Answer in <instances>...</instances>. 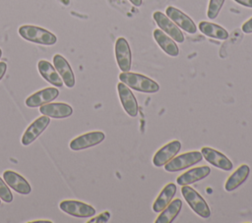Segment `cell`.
Returning a JSON list of instances; mask_svg holds the SVG:
<instances>
[{
    "mask_svg": "<svg viewBox=\"0 0 252 223\" xmlns=\"http://www.w3.org/2000/svg\"><path fill=\"white\" fill-rule=\"evenodd\" d=\"M120 82L128 87L143 93H156L159 90V85L151 78L133 72H121L118 76Z\"/></svg>",
    "mask_w": 252,
    "mask_h": 223,
    "instance_id": "1",
    "label": "cell"
},
{
    "mask_svg": "<svg viewBox=\"0 0 252 223\" xmlns=\"http://www.w3.org/2000/svg\"><path fill=\"white\" fill-rule=\"evenodd\" d=\"M18 31L21 37L32 43L49 46L57 42V37L55 34L40 27L24 25L19 28Z\"/></svg>",
    "mask_w": 252,
    "mask_h": 223,
    "instance_id": "2",
    "label": "cell"
},
{
    "mask_svg": "<svg viewBox=\"0 0 252 223\" xmlns=\"http://www.w3.org/2000/svg\"><path fill=\"white\" fill-rule=\"evenodd\" d=\"M181 194L185 201L197 215L202 218H209L211 216V209L209 204L196 190L189 187L188 185H185L181 188Z\"/></svg>",
    "mask_w": 252,
    "mask_h": 223,
    "instance_id": "3",
    "label": "cell"
},
{
    "mask_svg": "<svg viewBox=\"0 0 252 223\" xmlns=\"http://www.w3.org/2000/svg\"><path fill=\"white\" fill-rule=\"evenodd\" d=\"M202 158H203V155L200 151L198 150L188 151L180 155L174 156L171 160H169L164 165V170L167 172L181 171L195 165L196 163H199L202 160Z\"/></svg>",
    "mask_w": 252,
    "mask_h": 223,
    "instance_id": "4",
    "label": "cell"
},
{
    "mask_svg": "<svg viewBox=\"0 0 252 223\" xmlns=\"http://www.w3.org/2000/svg\"><path fill=\"white\" fill-rule=\"evenodd\" d=\"M59 207L63 212L76 218H90L95 214V209L92 205L80 200H62Z\"/></svg>",
    "mask_w": 252,
    "mask_h": 223,
    "instance_id": "5",
    "label": "cell"
},
{
    "mask_svg": "<svg viewBox=\"0 0 252 223\" xmlns=\"http://www.w3.org/2000/svg\"><path fill=\"white\" fill-rule=\"evenodd\" d=\"M153 18L158 28L164 31L167 35H169L174 41L178 43H182L185 40L183 32L179 29V28L162 12L156 11L153 14Z\"/></svg>",
    "mask_w": 252,
    "mask_h": 223,
    "instance_id": "6",
    "label": "cell"
},
{
    "mask_svg": "<svg viewBox=\"0 0 252 223\" xmlns=\"http://www.w3.org/2000/svg\"><path fill=\"white\" fill-rule=\"evenodd\" d=\"M115 58L121 72H128L132 65V53L128 41L124 37H118L114 46Z\"/></svg>",
    "mask_w": 252,
    "mask_h": 223,
    "instance_id": "7",
    "label": "cell"
},
{
    "mask_svg": "<svg viewBox=\"0 0 252 223\" xmlns=\"http://www.w3.org/2000/svg\"><path fill=\"white\" fill-rule=\"evenodd\" d=\"M104 138L105 135L100 131L89 132L72 139L69 143V147L75 151L86 149L100 143Z\"/></svg>",
    "mask_w": 252,
    "mask_h": 223,
    "instance_id": "8",
    "label": "cell"
},
{
    "mask_svg": "<svg viewBox=\"0 0 252 223\" xmlns=\"http://www.w3.org/2000/svg\"><path fill=\"white\" fill-rule=\"evenodd\" d=\"M165 15L181 29L184 31L193 34L197 31V27L194 23V21L187 16L185 13L180 11L179 9L173 7V6H168L165 9Z\"/></svg>",
    "mask_w": 252,
    "mask_h": 223,
    "instance_id": "9",
    "label": "cell"
},
{
    "mask_svg": "<svg viewBox=\"0 0 252 223\" xmlns=\"http://www.w3.org/2000/svg\"><path fill=\"white\" fill-rule=\"evenodd\" d=\"M117 91L124 111L130 117H136L138 115V102L130 87L120 82L117 84Z\"/></svg>",
    "mask_w": 252,
    "mask_h": 223,
    "instance_id": "10",
    "label": "cell"
},
{
    "mask_svg": "<svg viewBox=\"0 0 252 223\" xmlns=\"http://www.w3.org/2000/svg\"><path fill=\"white\" fill-rule=\"evenodd\" d=\"M50 124V119L48 116H41L35 119L26 130L24 133L21 142L23 145H29L32 141H34L42 133L43 131L48 127Z\"/></svg>",
    "mask_w": 252,
    "mask_h": 223,
    "instance_id": "11",
    "label": "cell"
},
{
    "mask_svg": "<svg viewBox=\"0 0 252 223\" xmlns=\"http://www.w3.org/2000/svg\"><path fill=\"white\" fill-rule=\"evenodd\" d=\"M181 149V143L179 140L174 139L161 148H159L153 157V164L156 167L164 166L169 160H171Z\"/></svg>",
    "mask_w": 252,
    "mask_h": 223,
    "instance_id": "12",
    "label": "cell"
},
{
    "mask_svg": "<svg viewBox=\"0 0 252 223\" xmlns=\"http://www.w3.org/2000/svg\"><path fill=\"white\" fill-rule=\"evenodd\" d=\"M201 153L203 157L213 166L221 169L223 171H230L232 170L233 164L232 162L221 152L219 150L209 147V146H204L201 149Z\"/></svg>",
    "mask_w": 252,
    "mask_h": 223,
    "instance_id": "13",
    "label": "cell"
},
{
    "mask_svg": "<svg viewBox=\"0 0 252 223\" xmlns=\"http://www.w3.org/2000/svg\"><path fill=\"white\" fill-rule=\"evenodd\" d=\"M59 95V90L56 87H46L35 91L26 99V105L30 108L40 107L54 100Z\"/></svg>",
    "mask_w": 252,
    "mask_h": 223,
    "instance_id": "14",
    "label": "cell"
},
{
    "mask_svg": "<svg viewBox=\"0 0 252 223\" xmlns=\"http://www.w3.org/2000/svg\"><path fill=\"white\" fill-rule=\"evenodd\" d=\"M52 61L54 68L61 77L64 84L69 88L73 87L75 85V76L68 61L60 54H55Z\"/></svg>",
    "mask_w": 252,
    "mask_h": 223,
    "instance_id": "15",
    "label": "cell"
},
{
    "mask_svg": "<svg viewBox=\"0 0 252 223\" xmlns=\"http://www.w3.org/2000/svg\"><path fill=\"white\" fill-rule=\"evenodd\" d=\"M3 179L6 184L16 193L21 195H29L32 192V187L29 182L20 174L12 170H6L3 173Z\"/></svg>",
    "mask_w": 252,
    "mask_h": 223,
    "instance_id": "16",
    "label": "cell"
},
{
    "mask_svg": "<svg viewBox=\"0 0 252 223\" xmlns=\"http://www.w3.org/2000/svg\"><path fill=\"white\" fill-rule=\"evenodd\" d=\"M39 112L42 115L48 116L49 118L62 119L71 116L73 113V108L69 104L62 102L46 103L39 107Z\"/></svg>",
    "mask_w": 252,
    "mask_h": 223,
    "instance_id": "17",
    "label": "cell"
},
{
    "mask_svg": "<svg viewBox=\"0 0 252 223\" xmlns=\"http://www.w3.org/2000/svg\"><path fill=\"white\" fill-rule=\"evenodd\" d=\"M210 173H211V168L209 166L195 167L178 176L176 178V182L180 186L190 185L205 179L207 176L210 175Z\"/></svg>",
    "mask_w": 252,
    "mask_h": 223,
    "instance_id": "18",
    "label": "cell"
},
{
    "mask_svg": "<svg viewBox=\"0 0 252 223\" xmlns=\"http://www.w3.org/2000/svg\"><path fill=\"white\" fill-rule=\"evenodd\" d=\"M154 38L158 46L169 56L176 57L179 55V48L176 42L167 35L160 28H157L154 30Z\"/></svg>",
    "mask_w": 252,
    "mask_h": 223,
    "instance_id": "19",
    "label": "cell"
},
{
    "mask_svg": "<svg viewBox=\"0 0 252 223\" xmlns=\"http://www.w3.org/2000/svg\"><path fill=\"white\" fill-rule=\"evenodd\" d=\"M37 70H38L39 74L41 75V77L46 82H48L50 84H52L56 87L63 86L64 83H63L61 77L59 76L56 69L48 61H46V60L38 61Z\"/></svg>",
    "mask_w": 252,
    "mask_h": 223,
    "instance_id": "20",
    "label": "cell"
},
{
    "mask_svg": "<svg viewBox=\"0 0 252 223\" xmlns=\"http://www.w3.org/2000/svg\"><path fill=\"white\" fill-rule=\"evenodd\" d=\"M250 174V168L246 164L240 165L226 180L224 184V190L226 192H232L242 185Z\"/></svg>",
    "mask_w": 252,
    "mask_h": 223,
    "instance_id": "21",
    "label": "cell"
},
{
    "mask_svg": "<svg viewBox=\"0 0 252 223\" xmlns=\"http://www.w3.org/2000/svg\"><path fill=\"white\" fill-rule=\"evenodd\" d=\"M177 191V187L173 183H168L165 187L161 190L158 197L153 203V210L155 212L159 213L164 209V207L172 200L173 196L175 195Z\"/></svg>",
    "mask_w": 252,
    "mask_h": 223,
    "instance_id": "22",
    "label": "cell"
},
{
    "mask_svg": "<svg viewBox=\"0 0 252 223\" xmlns=\"http://www.w3.org/2000/svg\"><path fill=\"white\" fill-rule=\"evenodd\" d=\"M199 29L206 36L212 37L215 39L225 40L228 37V31L224 28L215 23L202 21L199 23Z\"/></svg>",
    "mask_w": 252,
    "mask_h": 223,
    "instance_id": "23",
    "label": "cell"
},
{
    "mask_svg": "<svg viewBox=\"0 0 252 223\" xmlns=\"http://www.w3.org/2000/svg\"><path fill=\"white\" fill-rule=\"evenodd\" d=\"M182 207V201L180 198H175L170 201L162 211L159 212V215L155 220L156 223H170L176 216L179 214Z\"/></svg>",
    "mask_w": 252,
    "mask_h": 223,
    "instance_id": "24",
    "label": "cell"
},
{
    "mask_svg": "<svg viewBox=\"0 0 252 223\" xmlns=\"http://www.w3.org/2000/svg\"><path fill=\"white\" fill-rule=\"evenodd\" d=\"M224 3V0H210L207 10V17L211 20H214L218 17L220 9L222 8V5Z\"/></svg>",
    "mask_w": 252,
    "mask_h": 223,
    "instance_id": "25",
    "label": "cell"
},
{
    "mask_svg": "<svg viewBox=\"0 0 252 223\" xmlns=\"http://www.w3.org/2000/svg\"><path fill=\"white\" fill-rule=\"evenodd\" d=\"M0 198L7 203H10L13 201V195L8 188L6 182L0 178Z\"/></svg>",
    "mask_w": 252,
    "mask_h": 223,
    "instance_id": "26",
    "label": "cell"
},
{
    "mask_svg": "<svg viewBox=\"0 0 252 223\" xmlns=\"http://www.w3.org/2000/svg\"><path fill=\"white\" fill-rule=\"evenodd\" d=\"M109 218H110V213L108 211H104V212L100 213L98 216L89 220L88 222L89 223H91V222H107Z\"/></svg>",
    "mask_w": 252,
    "mask_h": 223,
    "instance_id": "27",
    "label": "cell"
},
{
    "mask_svg": "<svg viewBox=\"0 0 252 223\" xmlns=\"http://www.w3.org/2000/svg\"><path fill=\"white\" fill-rule=\"evenodd\" d=\"M241 29L244 33H252V18L247 20L241 27Z\"/></svg>",
    "mask_w": 252,
    "mask_h": 223,
    "instance_id": "28",
    "label": "cell"
},
{
    "mask_svg": "<svg viewBox=\"0 0 252 223\" xmlns=\"http://www.w3.org/2000/svg\"><path fill=\"white\" fill-rule=\"evenodd\" d=\"M236 3L240 4L241 6L247 7V8H252V0H234Z\"/></svg>",
    "mask_w": 252,
    "mask_h": 223,
    "instance_id": "29",
    "label": "cell"
},
{
    "mask_svg": "<svg viewBox=\"0 0 252 223\" xmlns=\"http://www.w3.org/2000/svg\"><path fill=\"white\" fill-rule=\"evenodd\" d=\"M7 71V64L5 62H0V81L3 79Z\"/></svg>",
    "mask_w": 252,
    "mask_h": 223,
    "instance_id": "30",
    "label": "cell"
},
{
    "mask_svg": "<svg viewBox=\"0 0 252 223\" xmlns=\"http://www.w3.org/2000/svg\"><path fill=\"white\" fill-rule=\"evenodd\" d=\"M130 3H132L135 7H140L142 5L143 0H129Z\"/></svg>",
    "mask_w": 252,
    "mask_h": 223,
    "instance_id": "31",
    "label": "cell"
},
{
    "mask_svg": "<svg viewBox=\"0 0 252 223\" xmlns=\"http://www.w3.org/2000/svg\"><path fill=\"white\" fill-rule=\"evenodd\" d=\"M30 223H52V221H49V220H34V221H30Z\"/></svg>",
    "mask_w": 252,
    "mask_h": 223,
    "instance_id": "32",
    "label": "cell"
},
{
    "mask_svg": "<svg viewBox=\"0 0 252 223\" xmlns=\"http://www.w3.org/2000/svg\"><path fill=\"white\" fill-rule=\"evenodd\" d=\"M1 56H2V50H1V48H0V58H1Z\"/></svg>",
    "mask_w": 252,
    "mask_h": 223,
    "instance_id": "33",
    "label": "cell"
},
{
    "mask_svg": "<svg viewBox=\"0 0 252 223\" xmlns=\"http://www.w3.org/2000/svg\"><path fill=\"white\" fill-rule=\"evenodd\" d=\"M0 204H1V198H0Z\"/></svg>",
    "mask_w": 252,
    "mask_h": 223,
    "instance_id": "34",
    "label": "cell"
}]
</instances>
